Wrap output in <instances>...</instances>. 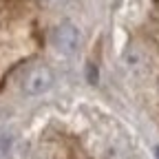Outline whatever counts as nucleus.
<instances>
[{"label": "nucleus", "mask_w": 159, "mask_h": 159, "mask_svg": "<svg viewBox=\"0 0 159 159\" xmlns=\"http://www.w3.org/2000/svg\"><path fill=\"white\" fill-rule=\"evenodd\" d=\"M53 47L57 53L62 55H75L77 49H80V42H82V35H80V29L71 22H64L60 25L55 31H53Z\"/></svg>", "instance_id": "1"}, {"label": "nucleus", "mask_w": 159, "mask_h": 159, "mask_svg": "<svg viewBox=\"0 0 159 159\" xmlns=\"http://www.w3.org/2000/svg\"><path fill=\"white\" fill-rule=\"evenodd\" d=\"M53 86V73L49 66H33L27 75H25V82H22V89L25 93L29 95H42L47 93L49 89Z\"/></svg>", "instance_id": "2"}, {"label": "nucleus", "mask_w": 159, "mask_h": 159, "mask_svg": "<svg viewBox=\"0 0 159 159\" xmlns=\"http://www.w3.org/2000/svg\"><path fill=\"white\" fill-rule=\"evenodd\" d=\"M126 66L137 73V75H146L148 73V57L142 49H137V47H130L126 51Z\"/></svg>", "instance_id": "3"}, {"label": "nucleus", "mask_w": 159, "mask_h": 159, "mask_svg": "<svg viewBox=\"0 0 159 159\" xmlns=\"http://www.w3.org/2000/svg\"><path fill=\"white\" fill-rule=\"evenodd\" d=\"M155 155H157V159H159V146H157V148H155Z\"/></svg>", "instance_id": "4"}]
</instances>
